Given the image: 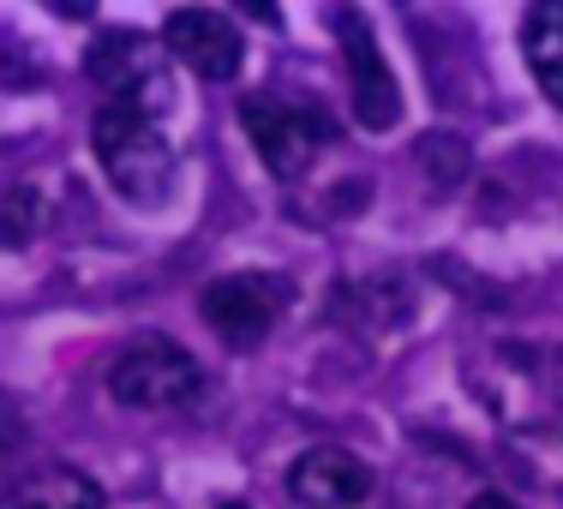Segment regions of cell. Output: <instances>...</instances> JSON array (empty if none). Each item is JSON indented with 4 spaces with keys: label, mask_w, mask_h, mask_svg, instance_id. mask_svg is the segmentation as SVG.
I'll return each mask as SVG.
<instances>
[{
    "label": "cell",
    "mask_w": 563,
    "mask_h": 509,
    "mask_svg": "<svg viewBox=\"0 0 563 509\" xmlns=\"http://www.w3.org/2000/svg\"><path fill=\"white\" fill-rule=\"evenodd\" d=\"M90 144H97V163L114 180V192L139 210H163L174 192V144L163 139V126L126 109H97L90 120Z\"/></svg>",
    "instance_id": "6da1fadb"
},
{
    "label": "cell",
    "mask_w": 563,
    "mask_h": 509,
    "mask_svg": "<svg viewBox=\"0 0 563 509\" xmlns=\"http://www.w3.org/2000/svg\"><path fill=\"white\" fill-rule=\"evenodd\" d=\"M90 85L102 90V109H126V114H168L174 109V73H168V48L151 43L144 31H102L85 55Z\"/></svg>",
    "instance_id": "7a4b0ae2"
},
{
    "label": "cell",
    "mask_w": 563,
    "mask_h": 509,
    "mask_svg": "<svg viewBox=\"0 0 563 509\" xmlns=\"http://www.w3.org/2000/svg\"><path fill=\"white\" fill-rule=\"evenodd\" d=\"M198 384H205V372H198V359L174 336H139L109 359V396L120 408L163 413V408L192 401Z\"/></svg>",
    "instance_id": "3957f363"
},
{
    "label": "cell",
    "mask_w": 563,
    "mask_h": 509,
    "mask_svg": "<svg viewBox=\"0 0 563 509\" xmlns=\"http://www.w3.org/2000/svg\"><path fill=\"white\" fill-rule=\"evenodd\" d=\"M240 126H246L258 163L276 180H300L318 163V151L336 139L330 114H318L312 102H288V97H246L240 102Z\"/></svg>",
    "instance_id": "277c9868"
},
{
    "label": "cell",
    "mask_w": 563,
    "mask_h": 509,
    "mask_svg": "<svg viewBox=\"0 0 563 509\" xmlns=\"http://www.w3.org/2000/svg\"><path fill=\"white\" fill-rule=\"evenodd\" d=\"M288 276L276 270H234V276H217V283L205 288V300H198V312H205V324L217 330L228 347H240V354H252V347H264L271 336V324L282 312H288Z\"/></svg>",
    "instance_id": "5b68a950"
},
{
    "label": "cell",
    "mask_w": 563,
    "mask_h": 509,
    "mask_svg": "<svg viewBox=\"0 0 563 509\" xmlns=\"http://www.w3.org/2000/svg\"><path fill=\"white\" fill-rule=\"evenodd\" d=\"M336 36H342V60H347V85H354V114L366 132H390L401 120V90H396V73L390 60L378 55V36L372 24L360 19L354 7L336 12Z\"/></svg>",
    "instance_id": "8992f818"
},
{
    "label": "cell",
    "mask_w": 563,
    "mask_h": 509,
    "mask_svg": "<svg viewBox=\"0 0 563 509\" xmlns=\"http://www.w3.org/2000/svg\"><path fill=\"white\" fill-rule=\"evenodd\" d=\"M163 48L186 66V73L210 78V85H228V78L240 73V60H246V43H240L234 19L217 12V7L168 12V19H163Z\"/></svg>",
    "instance_id": "52a82bcc"
},
{
    "label": "cell",
    "mask_w": 563,
    "mask_h": 509,
    "mask_svg": "<svg viewBox=\"0 0 563 509\" xmlns=\"http://www.w3.org/2000/svg\"><path fill=\"white\" fill-rule=\"evenodd\" d=\"M288 498L306 509H354L372 498V467L342 444H312L288 462Z\"/></svg>",
    "instance_id": "ba28073f"
},
{
    "label": "cell",
    "mask_w": 563,
    "mask_h": 509,
    "mask_svg": "<svg viewBox=\"0 0 563 509\" xmlns=\"http://www.w3.org/2000/svg\"><path fill=\"white\" fill-rule=\"evenodd\" d=\"M0 509H102V486L66 462H48L36 474H19Z\"/></svg>",
    "instance_id": "9c48e42d"
},
{
    "label": "cell",
    "mask_w": 563,
    "mask_h": 509,
    "mask_svg": "<svg viewBox=\"0 0 563 509\" xmlns=\"http://www.w3.org/2000/svg\"><path fill=\"white\" fill-rule=\"evenodd\" d=\"M521 48H528L533 85L545 90V102L563 109V0H540L521 19Z\"/></svg>",
    "instance_id": "30bf717a"
},
{
    "label": "cell",
    "mask_w": 563,
    "mask_h": 509,
    "mask_svg": "<svg viewBox=\"0 0 563 509\" xmlns=\"http://www.w3.org/2000/svg\"><path fill=\"white\" fill-rule=\"evenodd\" d=\"M36 228H43V192H36V186L0 192V246L19 252L24 240H36Z\"/></svg>",
    "instance_id": "8fae6325"
},
{
    "label": "cell",
    "mask_w": 563,
    "mask_h": 509,
    "mask_svg": "<svg viewBox=\"0 0 563 509\" xmlns=\"http://www.w3.org/2000/svg\"><path fill=\"white\" fill-rule=\"evenodd\" d=\"M24 444V420H19V401L0 390V504H7V491L19 486V474H12V450Z\"/></svg>",
    "instance_id": "7c38bea8"
},
{
    "label": "cell",
    "mask_w": 563,
    "mask_h": 509,
    "mask_svg": "<svg viewBox=\"0 0 563 509\" xmlns=\"http://www.w3.org/2000/svg\"><path fill=\"white\" fill-rule=\"evenodd\" d=\"M420 168H432L444 186L462 180V168H467V151H462V139H450V132H438V139H426L420 144Z\"/></svg>",
    "instance_id": "4fadbf2b"
},
{
    "label": "cell",
    "mask_w": 563,
    "mask_h": 509,
    "mask_svg": "<svg viewBox=\"0 0 563 509\" xmlns=\"http://www.w3.org/2000/svg\"><path fill=\"white\" fill-rule=\"evenodd\" d=\"M467 509H521V504H509V498H504V491H479V498H474V504H467Z\"/></svg>",
    "instance_id": "5bb4252c"
},
{
    "label": "cell",
    "mask_w": 563,
    "mask_h": 509,
    "mask_svg": "<svg viewBox=\"0 0 563 509\" xmlns=\"http://www.w3.org/2000/svg\"><path fill=\"white\" fill-rule=\"evenodd\" d=\"M222 509H252V504H222Z\"/></svg>",
    "instance_id": "9a60e30c"
}]
</instances>
